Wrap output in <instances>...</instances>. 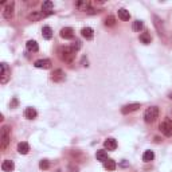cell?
<instances>
[{"label":"cell","mask_w":172,"mask_h":172,"mask_svg":"<svg viewBox=\"0 0 172 172\" xmlns=\"http://www.w3.org/2000/svg\"><path fill=\"white\" fill-rule=\"evenodd\" d=\"M10 138H11V133H10V128L4 125L0 132V149L4 151L10 144Z\"/></svg>","instance_id":"obj_1"},{"label":"cell","mask_w":172,"mask_h":172,"mask_svg":"<svg viewBox=\"0 0 172 172\" xmlns=\"http://www.w3.org/2000/svg\"><path fill=\"white\" fill-rule=\"evenodd\" d=\"M74 55H75V51L73 50L71 47L59 48V57L62 61H65V62H71V61L74 59Z\"/></svg>","instance_id":"obj_2"},{"label":"cell","mask_w":172,"mask_h":172,"mask_svg":"<svg viewBox=\"0 0 172 172\" xmlns=\"http://www.w3.org/2000/svg\"><path fill=\"white\" fill-rule=\"evenodd\" d=\"M157 117H159V108L157 106H151V108L147 109L145 113H144L145 122H155Z\"/></svg>","instance_id":"obj_3"},{"label":"cell","mask_w":172,"mask_h":172,"mask_svg":"<svg viewBox=\"0 0 172 172\" xmlns=\"http://www.w3.org/2000/svg\"><path fill=\"white\" fill-rule=\"evenodd\" d=\"M160 130H161V133L167 137L172 136V121L170 120V118H164V121L160 124Z\"/></svg>","instance_id":"obj_4"},{"label":"cell","mask_w":172,"mask_h":172,"mask_svg":"<svg viewBox=\"0 0 172 172\" xmlns=\"http://www.w3.org/2000/svg\"><path fill=\"white\" fill-rule=\"evenodd\" d=\"M11 78V70L8 69L7 63H2V77H0V84L6 85L8 82V79Z\"/></svg>","instance_id":"obj_5"},{"label":"cell","mask_w":172,"mask_h":172,"mask_svg":"<svg viewBox=\"0 0 172 172\" xmlns=\"http://www.w3.org/2000/svg\"><path fill=\"white\" fill-rule=\"evenodd\" d=\"M65 78H66V74H65V71L61 70V69H57L51 74V79L54 81V82H62V81H65Z\"/></svg>","instance_id":"obj_6"},{"label":"cell","mask_w":172,"mask_h":172,"mask_svg":"<svg viewBox=\"0 0 172 172\" xmlns=\"http://www.w3.org/2000/svg\"><path fill=\"white\" fill-rule=\"evenodd\" d=\"M14 7H15V3L14 2H10L7 4V7H6V10H4V12H3V16L6 19H12L14 18Z\"/></svg>","instance_id":"obj_7"},{"label":"cell","mask_w":172,"mask_h":172,"mask_svg":"<svg viewBox=\"0 0 172 172\" xmlns=\"http://www.w3.org/2000/svg\"><path fill=\"white\" fill-rule=\"evenodd\" d=\"M74 6L78 11H85V12L90 11V2L89 0H79V2H77Z\"/></svg>","instance_id":"obj_8"},{"label":"cell","mask_w":172,"mask_h":172,"mask_svg":"<svg viewBox=\"0 0 172 172\" xmlns=\"http://www.w3.org/2000/svg\"><path fill=\"white\" fill-rule=\"evenodd\" d=\"M61 38L63 39H73L74 38V30L71 27H63L61 30Z\"/></svg>","instance_id":"obj_9"},{"label":"cell","mask_w":172,"mask_h":172,"mask_svg":"<svg viewBox=\"0 0 172 172\" xmlns=\"http://www.w3.org/2000/svg\"><path fill=\"white\" fill-rule=\"evenodd\" d=\"M34 66L36 69H44V70H47V69L51 67V61L50 59H39L34 63Z\"/></svg>","instance_id":"obj_10"},{"label":"cell","mask_w":172,"mask_h":172,"mask_svg":"<svg viewBox=\"0 0 172 172\" xmlns=\"http://www.w3.org/2000/svg\"><path fill=\"white\" fill-rule=\"evenodd\" d=\"M140 108V104H129V105H125L124 108L121 109V113L122 114H128V113H132L134 110H137Z\"/></svg>","instance_id":"obj_11"},{"label":"cell","mask_w":172,"mask_h":172,"mask_svg":"<svg viewBox=\"0 0 172 172\" xmlns=\"http://www.w3.org/2000/svg\"><path fill=\"white\" fill-rule=\"evenodd\" d=\"M104 147L108 151H114L117 148V141L114 140V138H106L104 141Z\"/></svg>","instance_id":"obj_12"},{"label":"cell","mask_w":172,"mask_h":172,"mask_svg":"<svg viewBox=\"0 0 172 172\" xmlns=\"http://www.w3.org/2000/svg\"><path fill=\"white\" fill-rule=\"evenodd\" d=\"M2 170L4 172H12L15 170V164H14V161H11V160H4L2 163Z\"/></svg>","instance_id":"obj_13"},{"label":"cell","mask_w":172,"mask_h":172,"mask_svg":"<svg viewBox=\"0 0 172 172\" xmlns=\"http://www.w3.org/2000/svg\"><path fill=\"white\" fill-rule=\"evenodd\" d=\"M81 34H82L84 38L88 39V40L94 38V31H93V28H90V27H84L82 31H81Z\"/></svg>","instance_id":"obj_14"},{"label":"cell","mask_w":172,"mask_h":172,"mask_svg":"<svg viewBox=\"0 0 172 172\" xmlns=\"http://www.w3.org/2000/svg\"><path fill=\"white\" fill-rule=\"evenodd\" d=\"M28 151H30V145H28V143L26 141H22L18 144V152L20 155H27Z\"/></svg>","instance_id":"obj_15"},{"label":"cell","mask_w":172,"mask_h":172,"mask_svg":"<svg viewBox=\"0 0 172 172\" xmlns=\"http://www.w3.org/2000/svg\"><path fill=\"white\" fill-rule=\"evenodd\" d=\"M28 20H32V22H36V20H39V19H42L44 18V15H43V12L42 11H32L30 15L27 16Z\"/></svg>","instance_id":"obj_16"},{"label":"cell","mask_w":172,"mask_h":172,"mask_svg":"<svg viewBox=\"0 0 172 172\" xmlns=\"http://www.w3.org/2000/svg\"><path fill=\"white\" fill-rule=\"evenodd\" d=\"M36 116H38V113H36V110L34 108H26V110H24V117L27 120H34Z\"/></svg>","instance_id":"obj_17"},{"label":"cell","mask_w":172,"mask_h":172,"mask_svg":"<svg viewBox=\"0 0 172 172\" xmlns=\"http://www.w3.org/2000/svg\"><path fill=\"white\" fill-rule=\"evenodd\" d=\"M96 159L98 161H106L108 160V153H106V151H104V149H100V151H97L96 152Z\"/></svg>","instance_id":"obj_18"},{"label":"cell","mask_w":172,"mask_h":172,"mask_svg":"<svg viewBox=\"0 0 172 172\" xmlns=\"http://www.w3.org/2000/svg\"><path fill=\"white\" fill-rule=\"evenodd\" d=\"M26 47H27L28 51H32V52H36L39 50V46L35 40H28V42L26 43Z\"/></svg>","instance_id":"obj_19"},{"label":"cell","mask_w":172,"mask_h":172,"mask_svg":"<svg viewBox=\"0 0 172 172\" xmlns=\"http://www.w3.org/2000/svg\"><path fill=\"white\" fill-rule=\"evenodd\" d=\"M116 161L112 160V159H108L106 161H104V168L108 170V171H114L116 170Z\"/></svg>","instance_id":"obj_20"},{"label":"cell","mask_w":172,"mask_h":172,"mask_svg":"<svg viewBox=\"0 0 172 172\" xmlns=\"http://www.w3.org/2000/svg\"><path fill=\"white\" fill-rule=\"evenodd\" d=\"M42 36H43L44 39H51L52 38V30H51V27L44 26L42 28Z\"/></svg>","instance_id":"obj_21"},{"label":"cell","mask_w":172,"mask_h":172,"mask_svg":"<svg viewBox=\"0 0 172 172\" xmlns=\"http://www.w3.org/2000/svg\"><path fill=\"white\" fill-rule=\"evenodd\" d=\"M118 18L121 20H129L130 19L129 11H126L125 8H120V10H118Z\"/></svg>","instance_id":"obj_22"},{"label":"cell","mask_w":172,"mask_h":172,"mask_svg":"<svg viewBox=\"0 0 172 172\" xmlns=\"http://www.w3.org/2000/svg\"><path fill=\"white\" fill-rule=\"evenodd\" d=\"M153 159H155V153L152 152V151H145L144 155H143V160H144L145 163L152 161Z\"/></svg>","instance_id":"obj_23"},{"label":"cell","mask_w":172,"mask_h":172,"mask_svg":"<svg viewBox=\"0 0 172 172\" xmlns=\"http://www.w3.org/2000/svg\"><path fill=\"white\" fill-rule=\"evenodd\" d=\"M140 40L144 44H149L151 42H152V36H151L148 32H143V34L140 35Z\"/></svg>","instance_id":"obj_24"},{"label":"cell","mask_w":172,"mask_h":172,"mask_svg":"<svg viewBox=\"0 0 172 172\" xmlns=\"http://www.w3.org/2000/svg\"><path fill=\"white\" fill-rule=\"evenodd\" d=\"M54 8V3L52 2H44L42 4V10L43 12H51V10Z\"/></svg>","instance_id":"obj_25"},{"label":"cell","mask_w":172,"mask_h":172,"mask_svg":"<svg viewBox=\"0 0 172 172\" xmlns=\"http://www.w3.org/2000/svg\"><path fill=\"white\" fill-rule=\"evenodd\" d=\"M143 27H144V23H143L141 20H134V22H133V26H132L133 31L138 32V31H141V30H143Z\"/></svg>","instance_id":"obj_26"},{"label":"cell","mask_w":172,"mask_h":172,"mask_svg":"<svg viewBox=\"0 0 172 172\" xmlns=\"http://www.w3.org/2000/svg\"><path fill=\"white\" fill-rule=\"evenodd\" d=\"M114 24H116V18H114V16H112V15H109L108 18L105 19V26L112 27V26H114Z\"/></svg>","instance_id":"obj_27"},{"label":"cell","mask_w":172,"mask_h":172,"mask_svg":"<svg viewBox=\"0 0 172 172\" xmlns=\"http://www.w3.org/2000/svg\"><path fill=\"white\" fill-rule=\"evenodd\" d=\"M39 168L43 170V171H47L48 168H50V161H48V160H42L39 163Z\"/></svg>","instance_id":"obj_28"},{"label":"cell","mask_w":172,"mask_h":172,"mask_svg":"<svg viewBox=\"0 0 172 172\" xmlns=\"http://www.w3.org/2000/svg\"><path fill=\"white\" fill-rule=\"evenodd\" d=\"M71 48H73L74 51H78L79 48H81V42H79V40H75V42H73Z\"/></svg>","instance_id":"obj_29"},{"label":"cell","mask_w":172,"mask_h":172,"mask_svg":"<svg viewBox=\"0 0 172 172\" xmlns=\"http://www.w3.org/2000/svg\"><path fill=\"white\" fill-rule=\"evenodd\" d=\"M16 105H18V100H16V98H14V100H12V104H11V108H15Z\"/></svg>","instance_id":"obj_30"},{"label":"cell","mask_w":172,"mask_h":172,"mask_svg":"<svg viewBox=\"0 0 172 172\" xmlns=\"http://www.w3.org/2000/svg\"><path fill=\"white\" fill-rule=\"evenodd\" d=\"M57 172H62V171H61V170H58V171H57Z\"/></svg>","instance_id":"obj_31"}]
</instances>
